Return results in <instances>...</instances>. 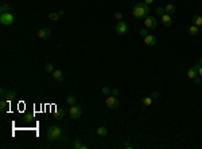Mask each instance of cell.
I'll list each match as a JSON object with an SVG mask.
<instances>
[{"label":"cell","mask_w":202,"mask_h":149,"mask_svg":"<svg viewBox=\"0 0 202 149\" xmlns=\"http://www.w3.org/2000/svg\"><path fill=\"white\" fill-rule=\"evenodd\" d=\"M132 14L136 19H146L148 16V14H150V8H148V6L146 3H136L133 6Z\"/></svg>","instance_id":"obj_1"},{"label":"cell","mask_w":202,"mask_h":149,"mask_svg":"<svg viewBox=\"0 0 202 149\" xmlns=\"http://www.w3.org/2000/svg\"><path fill=\"white\" fill-rule=\"evenodd\" d=\"M46 136H47V140H50V141H58L62 137V129L59 128L58 125H51L47 129Z\"/></svg>","instance_id":"obj_2"},{"label":"cell","mask_w":202,"mask_h":149,"mask_svg":"<svg viewBox=\"0 0 202 149\" xmlns=\"http://www.w3.org/2000/svg\"><path fill=\"white\" fill-rule=\"evenodd\" d=\"M15 22V16L11 12H4V14L0 15V23L3 26H11L14 24Z\"/></svg>","instance_id":"obj_3"},{"label":"cell","mask_w":202,"mask_h":149,"mask_svg":"<svg viewBox=\"0 0 202 149\" xmlns=\"http://www.w3.org/2000/svg\"><path fill=\"white\" fill-rule=\"evenodd\" d=\"M144 26H146V28H148V30H155V28L158 27V22H156V17L154 16H148L144 19Z\"/></svg>","instance_id":"obj_4"},{"label":"cell","mask_w":202,"mask_h":149,"mask_svg":"<svg viewBox=\"0 0 202 149\" xmlns=\"http://www.w3.org/2000/svg\"><path fill=\"white\" fill-rule=\"evenodd\" d=\"M105 105H107L109 109H117L119 108V100L115 97V95L107 97L105 98Z\"/></svg>","instance_id":"obj_5"},{"label":"cell","mask_w":202,"mask_h":149,"mask_svg":"<svg viewBox=\"0 0 202 149\" xmlns=\"http://www.w3.org/2000/svg\"><path fill=\"white\" fill-rule=\"evenodd\" d=\"M127 31H128V24H127L126 22L119 20L116 23V32L119 35H124V34H127Z\"/></svg>","instance_id":"obj_6"},{"label":"cell","mask_w":202,"mask_h":149,"mask_svg":"<svg viewBox=\"0 0 202 149\" xmlns=\"http://www.w3.org/2000/svg\"><path fill=\"white\" fill-rule=\"evenodd\" d=\"M70 116H72V118H78L81 117V114H82V108H81L80 105H72V108H70Z\"/></svg>","instance_id":"obj_7"},{"label":"cell","mask_w":202,"mask_h":149,"mask_svg":"<svg viewBox=\"0 0 202 149\" xmlns=\"http://www.w3.org/2000/svg\"><path fill=\"white\" fill-rule=\"evenodd\" d=\"M36 36H38L39 39H49L50 36H51V31H50V28L43 27L36 32Z\"/></svg>","instance_id":"obj_8"},{"label":"cell","mask_w":202,"mask_h":149,"mask_svg":"<svg viewBox=\"0 0 202 149\" xmlns=\"http://www.w3.org/2000/svg\"><path fill=\"white\" fill-rule=\"evenodd\" d=\"M198 69H199V65L197 63V65H194L193 67H190L187 70V77L190 79H194L195 77H198Z\"/></svg>","instance_id":"obj_9"},{"label":"cell","mask_w":202,"mask_h":149,"mask_svg":"<svg viewBox=\"0 0 202 149\" xmlns=\"http://www.w3.org/2000/svg\"><path fill=\"white\" fill-rule=\"evenodd\" d=\"M160 19H162V24L166 26V27H170L171 24H173V20H171V15L168 14H164L160 16Z\"/></svg>","instance_id":"obj_10"},{"label":"cell","mask_w":202,"mask_h":149,"mask_svg":"<svg viewBox=\"0 0 202 149\" xmlns=\"http://www.w3.org/2000/svg\"><path fill=\"white\" fill-rule=\"evenodd\" d=\"M144 42H146V45H148V46H155L156 45V36L155 35H147V36H144Z\"/></svg>","instance_id":"obj_11"},{"label":"cell","mask_w":202,"mask_h":149,"mask_svg":"<svg viewBox=\"0 0 202 149\" xmlns=\"http://www.w3.org/2000/svg\"><path fill=\"white\" fill-rule=\"evenodd\" d=\"M53 78L57 81V82H62L65 79V75H63L62 70H54V73H53Z\"/></svg>","instance_id":"obj_12"},{"label":"cell","mask_w":202,"mask_h":149,"mask_svg":"<svg viewBox=\"0 0 202 149\" xmlns=\"http://www.w3.org/2000/svg\"><path fill=\"white\" fill-rule=\"evenodd\" d=\"M96 134L100 136V137H105V136L108 134V129L105 128V126H98L96 129Z\"/></svg>","instance_id":"obj_13"},{"label":"cell","mask_w":202,"mask_h":149,"mask_svg":"<svg viewBox=\"0 0 202 149\" xmlns=\"http://www.w3.org/2000/svg\"><path fill=\"white\" fill-rule=\"evenodd\" d=\"M4 97L7 98V101L10 102V101H12V100H15L16 98V91L15 90H7L6 91V95Z\"/></svg>","instance_id":"obj_14"},{"label":"cell","mask_w":202,"mask_h":149,"mask_svg":"<svg viewBox=\"0 0 202 149\" xmlns=\"http://www.w3.org/2000/svg\"><path fill=\"white\" fill-rule=\"evenodd\" d=\"M191 22H193V24H195L197 27H202V16H199V15H194Z\"/></svg>","instance_id":"obj_15"},{"label":"cell","mask_w":202,"mask_h":149,"mask_svg":"<svg viewBox=\"0 0 202 149\" xmlns=\"http://www.w3.org/2000/svg\"><path fill=\"white\" fill-rule=\"evenodd\" d=\"M63 116H65V110L63 109H57L55 113H54V120H62Z\"/></svg>","instance_id":"obj_16"},{"label":"cell","mask_w":202,"mask_h":149,"mask_svg":"<svg viewBox=\"0 0 202 149\" xmlns=\"http://www.w3.org/2000/svg\"><path fill=\"white\" fill-rule=\"evenodd\" d=\"M199 32V27H197L195 24H191L189 27V34L191 35V36H195V35Z\"/></svg>","instance_id":"obj_17"},{"label":"cell","mask_w":202,"mask_h":149,"mask_svg":"<svg viewBox=\"0 0 202 149\" xmlns=\"http://www.w3.org/2000/svg\"><path fill=\"white\" fill-rule=\"evenodd\" d=\"M73 149H86L88 146L86 145H84V144H81V141L80 140H74V142H73Z\"/></svg>","instance_id":"obj_18"},{"label":"cell","mask_w":202,"mask_h":149,"mask_svg":"<svg viewBox=\"0 0 202 149\" xmlns=\"http://www.w3.org/2000/svg\"><path fill=\"white\" fill-rule=\"evenodd\" d=\"M164 11H166V14H168V15H173L175 12V6L174 4H167L166 7H164Z\"/></svg>","instance_id":"obj_19"},{"label":"cell","mask_w":202,"mask_h":149,"mask_svg":"<svg viewBox=\"0 0 202 149\" xmlns=\"http://www.w3.org/2000/svg\"><path fill=\"white\" fill-rule=\"evenodd\" d=\"M152 97L151 95H148V97H144L143 100H142V104L144 105V106H151L152 105Z\"/></svg>","instance_id":"obj_20"},{"label":"cell","mask_w":202,"mask_h":149,"mask_svg":"<svg viewBox=\"0 0 202 149\" xmlns=\"http://www.w3.org/2000/svg\"><path fill=\"white\" fill-rule=\"evenodd\" d=\"M7 106H8V101L1 100V102H0V110L6 111V110H7Z\"/></svg>","instance_id":"obj_21"},{"label":"cell","mask_w":202,"mask_h":149,"mask_svg":"<svg viewBox=\"0 0 202 149\" xmlns=\"http://www.w3.org/2000/svg\"><path fill=\"white\" fill-rule=\"evenodd\" d=\"M10 10H11V6H10V4H1V7H0L1 14H4V12H10Z\"/></svg>","instance_id":"obj_22"},{"label":"cell","mask_w":202,"mask_h":149,"mask_svg":"<svg viewBox=\"0 0 202 149\" xmlns=\"http://www.w3.org/2000/svg\"><path fill=\"white\" fill-rule=\"evenodd\" d=\"M45 69H46V71H47V73H54V65H53V63H46V66H45Z\"/></svg>","instance_id":"obj_23"},{"label":"cell","mask_w":202,"mask_h":149,"mask_svg":"<svg viewBox=\"0 0 202 149\" xmlns=\"http://www.w3.org/2000/svg\"><path fill=\"white\" fill-rule=\"evenodd\" d=\"M59 16H61V15L55 14V12H51V14H49V19H50V20H53V22H57L59 19Z\"/></svg>","instance_id":"obj_24"},{"label":"cell","mask_w":202,"mask_h":149,"mask_svg":"<svg viewBox=\"0 0 202 149\" xmlns=\"http://www.w3.org/2000/svg\"><path fill=\"white\" fill-rule=\"evenodd\" d=\"M66 102H67V105H76V97L74 95H69V97L66 98Z\"/></svg>","instance_id":"obj_25"},{"label":"cell","mask_w":202,"mask_h":149,"mask_svg":"<svg viewBox=\"0 0 202 149\" xmlns=\"http://www.w3.org/2000/svg\"><path fill=\"white\" fill-rule=\"evenodd\" d=\"M155 12H156V15H159V16H162V15L166 14V11H164V8H162V7H158L156 10H155Z\"/></svg>","instance_id":"obj_26"},{"label":"cell","mask_w":202,"mask_h":149,"mask_svg":"<svg viewBox=\"0 0 202 149\" xmlns=\"http://www.w3.org/2000/svg\"><path fill=\"white\" fill-rule=\"evenodd\" d=\"M140 35H142V36H147V35H148V28H142V30H140Z\"/></svg>","instance_id":"obj_27"},{"label":"cell","mask_w":202,"mask_h":149,"mask_svg":"<svg viewBox=\"0 0 202 149\" xmlns=\"http://www.w3.org/2000/svg\"><path fill=\"white\" fill-rule=\"evenodd\" d=\"M101 91H102V94H105V95H108V94L109 93H111V89H109V87L108 86H104V87H102V90H101Z\"/></svg>","instance_id":"obj_28"},{"label":"cell","mask_w":202,"mask_h":149,"mask_svg":"<svg viewBox=\"0 0 202 149\" xmlns=\"http://www.w3.org/2000/svg\"><path fill=\"white\" fill-rule=\"evenodd\" d=\"M151 97H152V100H158V98L160 97V94H159V91H152V94H151Z\"/></svg>","instance_id":"obj_29"},{"label":"cell","mask_w":202,"mask_h":149,"mask_svg":"<svg viewBox=\"0 0 202 149\" xmlns=\"http://www.w3.org/2000/svg\"><path fill=\"white\" fill-rule=\"evenodd\" d=\"M115 19H117V20H123V14H121V12H116V14H115Z\"/></svg>","instance_id":"obj_30"},{"label":"cell","mask_w":202,"mask_h":149,"mask_svg":"<svg viewBox=\"0 0 202 149\" xmlns=\"http://www.w3.org/2000/svg\"><path fill=\"white\" fill-rule=\"evenodd\" d=\"M112 95H115V97H117L119 95V93H120V90H119V89H112Z\"/></svg>","instance_id":"obj_31"},{"label":"cell","mask_w":202,"mask_h":149,"mask_svg":"<svg viewBox=\"0 0 202 149\" xmlns=\"http://www.w3.org/2000/svg\"><path fill=\"white\" fill-rule=\"evenodd\" d=\"M194 83H195V85H199V83H201V77H195V78H194Z\"/></svg>","instance_id":"obj_32"},{"label":"cell","mask_w":202,"mask_h":149,"mask_svg":"<svg viewBox=\"0 0 202 149\" xmlns=\"http://www.w3.org/2000/svg\"><path fill=\"white\" fill-rule=\"evenodd\" d=\"M144 3H146L147 6H150V4H152V3H154V0H144Z\"/></svg>","instance_id":"obj_33"},{"label":"cell","mask_w":202,"mask_h":149,"mask_svg":"<svg viewBox=\"0 0 202 149\" xmlns=\"http://www.w3.org/2000/svg\"><path fill=\"white\" fill-rule=\"evenodd\" d=\"M0 94H1V97L6 95V90H4V87H1V90H0Z\"/></svg>","instance_id":"obj_34"},{"label":"cell","mask_w":202,"mask_h":149,"mask_svg":"<svg viewBox=\"0 0 202 149\" xmlns=\"http://www.w3.org/2000/svg\"><path fill=\"white\" fill-rule=\"evenodd\" d=\"M198 75L202 78V66H199V69H198Z\"/></svg>","instance_id":"obj_35"},{"label":"cell","mask_w":202,"mask_h":149,"mask_svg":"<svg viewBox=\"0 0 202 149\" xmlns=\"http://www.w3.org/2000/svg\"><path fill=\"white\" fill-rule=\"evenodd\" d=\"M124 148H132V146L129 145L128 142H124Z\"/></svg>","instance_id":"obj_36"},{"label":"cell","mask_w":202,"mask_h":149,"mask_svg":"<svg viewBox=\"0 0 202 149\" xmlns=\"http://www.w3.org/2000/svg\"><path fill=\"white\" fill-rule=\"evenodd\" d=\"M198 65H199V66H202V58L198 61Z\"/></svg>","instance_id":"obj_37"}]
</instances>
